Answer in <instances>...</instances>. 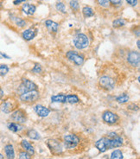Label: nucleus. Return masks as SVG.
<instances>
[{
  "label": "nucleus",
  "instance_id": "nucleus-1",
  "mask_svg": "<svg viewBox=\"0 0 140 159\" xmlns=\"http://www.w3.org/2000/svg\"><path fill=\"white\" fill-rule=\"evenodd\" d=\"M17 108H19V102L14 97H7L6 99H2L0 103V110L6 114L11 113Z\"/></svg>",
  "mask_w": 140,
  "mask_h": 159
},
{
  "label": "nucleus",
  "instance_id": "nucleus-2",
  "mask_svg": "<svg viewBox=\"0 0 140 159\" xmlns=\"http://www.w3.org/2000/svg\"><path fill=\"white\" fill-rule=\"evenodd\" d=\"M104 141L106 151L110 149L120 147L123 144V139L115 132H109L107 137H104Z\"/></svg>",
  "mask_w": 140,
  "mask_h": 159
},
{
  "label": "nucleus",
  "instance_id": "nucleus-3",
  "mask_svg": "<svg viewBox=\"0 0 140 159\" xmlns=\"http://www.w3.org/2000/svg\"><path fill=\"white\" fill-rule=\"evenodd\" d=\"M40 98V93L37 90L25 92L19 95V99L26 104H33L36 102Z\"/></svg>",
  "mask_w": 140,
  "mask_h": 159
},
{
  "label": "nucleus",
  "instance_id": "nucleus-4",
  "mask_svg": "<svg viewBox=\"0 0 140 159\" xmlns=\"http://www.w3.org/2000/svg\"><path fill=\"white\" fill-rule=\"evenodd\" d=\"M74 45L77 49H84L89 46V39L83 33L77 34L73 39Z\"/></svg>",
  "mask_w": 140,
  "mask_h": 159
},
{
  "label": "nucleus",
  "instance_id": "nucleus-5",
  "mask_svg": "<svg viewBox=\"0 0 140 159\" xmlns=\"http://www.w3.org/2000/svg\"><path fill=\"white\" fill-rule=\"evenodd\" d=\"M11 119L13 122L17 124H24L26 123L27 119H28V115L26 113V111H24L22 108H17L14 111L11 112Z\"/></svg>",
  "mask_w": 140,
  "mask_h": 159
},
{
  "label": "nucleus",
  "instance_id": "nucleus-6",
  "mask_svg": "<svg viewBox=\"0 0 140 159\" xmlns=\"http://www.w3.org/2000/svg\"><path fill=\"white\" fill-rule=\"evenodd\" d=\"M99 85L100 88L106 91H111L115 88V80L110 76L103 75L99 80Z\"/></svg>",
  "mask_w": 140,
  "mask_h": 159
},
{
  "label": "nucleus",
  "instance_id": "nucleus-7",
  "mask_svg": "<svg viewBox=\"0 0 140 159\" xmlns=\"http://www.w3.org/2000/svg\"><path fill=\"white\" fill-rule=\"evenodd\" d=\"M37 89H38V87L33 81L26 79V78H23L22 83L18 88V92H19V95H20L25 92L33 91V90H37Z\"/></svg>",
  "mask_w": 140,
  "mask_h": 159
},
{
  "label": "nucleus",
  "instance_id": "nucleus-8",
  "mask_svg": "<svg viewBox=\"0 0 140 159\" xmlns=\"http://www.w3.org/2000/svg\"><path fill=\"white\" fill-rule=\"evenodd\" d=\"M64 146L66 149L71 150L76 147L80 142V139L75 134H68L64 136Z\"/></svg>",
  "mask_w": 140,
  "mask_h": 159
},
{
  "label": "nucleus",
  "instance_id": "nucleus-9",
  "mask_svg": "<svg viewBox=\"0 0 140 159\" xmlns=\"http://www.w3.org/2000/svg\"><path fill=\"white\" fill-rule=\"evenodd\" d=\"M66 56L70 61H72L73 63L75 64L76 66H81L84 63V57L80 55L78 52L70 50V51L67 52Z\"/></svg>",
  "mask_w": 140,
  "mask_h": 159
},
{
  "label": "nucleus",
  "instance_id": "nucleus-10",
  "mask_svg": "<svg viewBox=\"0 0 140 159\" xmlns=\"http://www.w3.org/2000/svg\"><path fill=\"white\" fill-rule=\"evenodd\" d=\"M47 145L54 155H60L63 151L62 145L61 144L59 141H57L56 139H48L47 142Z\"/></svg>",
  "mask_w": 140,
  "mask_h": 159
},
{
  "label": "nucleus",
  "instance_id": "nucleus-11",
  "mask_svg": "<svg viewBox=\"0 0 140 159\" xmlns=\"http://www.w3.org/2000/svg\"><path fill=\"white\" fill-rule=\"evenodd\" d=\"M127 62H128L132 67L134 68H138L140 64V54L138 51L132 50L128 53L127 55Z\"/></svg>",
  "mask_w": 140,
  "mask_h": 159
},
{
  "label": "nucleus",
  "instance_id": "nucleus-12",
  "mask_svg": "<svg viewBox=\"0 0 140 159\" xmlns=\"http://www.w3.org/2000/svg\"><path fill=\"white\" fill-rule=\"evenodd\" d=\"M102 119L105 123L108 125H114L119 120V116L111 111H105L102 114Z\"/></svg>",
  "mask_w": 140,
  "mask_h": 159
},
{
  "label": "nucleus",
  "instance_id": "nucleus-13",
  "mask_svg": "<svg viewBox=\"0 0 140 159\" xmlns=\"http://www.w3.org/2000/svg\"><path fill=\"white\" fill-rule=\"evenodd\" d=\"M34 111L37 115L41 117V118H46L49 115L50 113V110L46 107H43L42 105H36L34 107Z\"/></svg>",
  "mask_w": 140,
  "mask_h": 159
},
{
  "label": "nucleus",
  "instance_id": "nucleus-14",
  "mask_svg": "<svg viewBox=\"0 0 140 159\" xmlns=\"http://www.w3.org/2000/svg\"><path fill=\"white\" fill-rule=\"evenodd\" d=\"M21 10H22V11L24 12L25 15H27V16H33L36 11V6L35 4L25 3V4H23Z\"/></svg>",
  "mask_w": 140,
  "mask_h": 159
},
{
  "label": "nucleus",
  "instance_id": "nucleus-15",
  "mask_svg": "<svg viewBox=\"0 0 140 159\" xmlns=\"http://www.w3.org/2000/svg\"><path fill=\"white\" fill-rule=\"evenodd\" d=\"M36 34H37V30H34V29H27L23 31L22 33V37L24 38L25 41H31L32 39H34L36 36Z\"/></svg>",
  "mask_w": 140,
  "mask_h": 159
},
{
  "label": "nucleus",
  "instance_id": "nucleus-16",
  "mask_svg": "<svg viewBox=\"0 0 140 159\" xmlns=\"http://www.w3.org/2000/svg\"><path fill=\"white\" fill-rule=\"evenodd\" d=\"M45 27L48 29V30L51 33H56L59 30V24L54 22L52 20H46L44 22Z\"/></svg>",
  "mask_w": 140,
  "mask_h": 159
},
{
  "label": "nucleus",
  "instance_id": "nucleus-17",
  "mask_svg": "<svg viewBox=\"0 0 140 159\" xmlns=\"http://www.w3.org/2000/svg\"><path fill=\"white\" fill-rule=\"evenodd\" d=\"M21 146L24 149V151H26V152L29 153L30 156H32L35 154L34 147L31 145V143H29V142H28L27 140H25V139L22 140V142H21Z\"/></svg>",
  "mask_w": 140,
  "mask_h": 159
},
{
  "label": "nucleus",
  "instance_id": "nucleus-18",
  "mask_svg": "<svg viewBox=\"0 0 140 159\" xmlns=\"http://www.w3.org/2000/svg\"><path fill=\"white\" fill-rule=\"evenodd\" d=\"M4 152L7 159H14L15 158V151L12 144H7L4 147Z\"/></svg>",
  "mask_w": 140,
  "mask_h": 159
},
{
  "label": "nucleus",
  "instance_id": "nucleus-19",
  "mask_svg": "<svg viewBox=\"0 0 140 159\" xmlns=\"http://www.w3.org/2000/svg\"><path fill=\"white\" fill-rule=\"evenodd\" d=\"M51 101L53 103H66V94L59 93L57 95L52 96Z\"/></svg>",
  "mask_w": 140,
  "mask_h": 159
},
{
  "label": "nucleus",
  "instance_id": "nucleus-20",
  "mask_svg": "<svg viewBox=\"0 0 140 159\" xmlns=\"http://www.w3.org/2000/svg\"><path fill=\"white\" fill-rule=\"evenodd\" d=\"M82 14H83V16L86 18H88V17H92V16H94V11H93V9L92 7H90V6H84L83 8H82Z\"/></svg>",
  "mask_w": 140,
  "mask_h": 159
},
{
  "label": "nucleus",
  "instance_id": "nucleus-21",
  "mask_svg": "<svg viewBox=\"0 0 140 159\" xmlns=\"http://www.w3.org/2000/svg\"><path fill=\"white\" fill-rule=\"evenodd\" d=\"M26 135L28 136L29 139H33V140H39L41 139L40 134L34 129H29L27 132H26Z\"/></svg>",
  "mask_w": 140,
  "mask_h": 159
},
{
  "label": "nucleus",
  "instance_id": "nucleus-22",
  "mask_svg": "<svg viewBox=\"0 0 140 159\" xmlns=\"http://www.w3.org/2000/svg\"><path fill=\"white\" fill-rule=\"evenodd\" d=\"M80 101L79 97L76 94H68L66 95V103L68 104H76Z\"/></svg>",
  "mask_w": 140,
  "mask_h": 159
},
{
  "label": "nucleus",
  "instance_id": "nucleus-23",
  "mask_svg": "<svg viewBox=\"0 0 140 159\" xmlns=\"http://www.w3.org/2000/svg\"><path fill=\"white\" fill-rule=\"evenodd\" d=\"M95 147L100 151V152H105L106 151V144H105L104 138H101L100 139H99L95 143Z\"/></svg>",
  "mask_w": 140,
  "mask_h": 159
},
{
  "label": "nucleus",
  "instance_id": "nucleus-24",
  "mask_svg": "<svg viewBox=\"0 0 140 159\" xmlns=\"http://www.w3.org/2000/svg\"><path fill=\"white\" fill-rule=\"evenodd\" d=\"M126 24V21L124 18H118L112 22V27L115 29H119L123 27Z\"/></svg>",
  "mask_w": 140,
  "mask_h": 159
},
{
  "label": "nucleus",
  "instance_id": "nucleus-25",
  "mask_svg": "<svg viewBox=\"0 0 140 159\" xmlns=\"http://www.w3.org/2000/svg\"><path fill=\"white\" fill-rule=\"evenodd\" d=\"M8 128L10 131H13V132H17V131H19L23 129V126L21 125L20 124L11 122L10 124H8Z\"/></svg>",
  "mask_w": 140,
  "mask_h": 159
},
{
  "label": "nucleus",
  "instance_id": "nucleus-26",
  "mask_svg": "<svg viewBox=\"0 0 140 159\" xmlns=\"http://www.w3.org/2000/svg\"><path fill=\"white\" fill-rule=\"evenodd\" d=\"M129 99H130V97H129L128 94H126V93H122V94H120V96L117 97L116 101L120 104H124L127 103L129 101Z\"/></svg>",
  "mask_w": 140,
  "mask_h": 159
},
{
  "label": "nucleus",
  "instance_id": "nucleus-27",
  "mask_svg": "<svg viewBox=\"0 0 140 159\" xmlns=\"http://www.w3.org/2000/svg\"><path fill=\"white\" fill-rule=\"evenodd\" d=\"M13 21H14V23H15V24H16V26L19 27V28H24V27H25V26L27 25L26 21L23 19V18L18 17V16H15Z\"/></svg>",
  "mask_w": 140,
  "mask_h": 159
},
{
  "label": "nucleus",
  "instance_id": "nucleus-28",
  "mask_svg": "<svg viewBox=\"0 0 140 159\" xmlns=\"http://www.w3.org/2000/svg\"><path fill=\"white\" fill-rule=\"evenodd\" d=\"M123 153L120 150H115L114 151H112V153L111 154L110 159H123Z\"/></svg>",
  "mask_w": 140,
  "mask_h": 159
},
{
  "label": "nucleus",
  "instance_id": "nucleus-29",
  "mask_svg": "<svg viewBox=\"0 0 140 159\" xmlns=\"http://www.w3.org/2000/svg\"><path fill=\"white\" fill-rule=\"evenodd\" d=\"M69 7L74 11H78L80 10V4H79V2L77 0H70Z\"/></svg>",
  "mask_w": 140,
  "mask_h": 159
},
{
  "label": "nucleus",
  "instance_id": "nucleus-30",
  "mask_svg": "<svg viewBox=\"0 0 140 159\" xmlns=\"http://www.w3.org/2000/svg\"><path fill=\"white\" fill-rule=\"evenodd\" d=\"M56 9L59 12L62 13V14H66V13H67L66 6H65V4H63L62 2H58V3H56Z\"/></svg>",
  "mask_w": 140,
  "mask_h": 159
},
{
  "label": "nucleus",
  "instance_id": "nucleus-31",
  "mask_svg": "<svg viewBox=\"0 0 140 159\" xmlns=\"http://www.w3.org/2000/svg\"><path fill=\"white\" fill-rule=\"evenodd\" d=\"M9 70H10V68L7 65H5V64H2V65H0V76H5L7 74L9 73Z\"/></svg>",
  "mask_w": 140,
  "mask_h": 159
},
{
  "label": "nucleus",
  "instance_id": "nucleus-32",
  "mask_svg": "<svg viewBox=\"0 0 140 159\" xmlns=\"http://www.w3.org/2000/svg\"><path fill=\"white\" fill-rule=\"evenodd\" d=\"M97 3L100 7H103V8H108L111 5L109 0H97Z\"/></svg>",
  "mask_w": 140,
  "mask_h": 159
},
{
  "label": "nucleus",
  "instance_id": "nucleus-33",
  "mask_svg": "<svg viewBox=\"0 0 140 159\" xmlns=\"http://www.w3.org/2000/svg\"><path fill=\"white\" fill-rule=\"evenodd\" d=\"M17 159H31V157H30V155L29 153L24 151L19 152V156H18V158Z\"/></svg>",
  "mask_w": 140,
  "mask_h": 159
},
{
  "label": "nucleus",
  "instance_id": "nucleus-34",
  "mask_svg": "<svg viewBox=\"0 0 140 159\" xmlns=\"http://www.w3.org/2000/svg\"><path fill=\"white\" fill-rule=\"evenodd\" d=\"M32 72L35 73V74H41L43 72V68H42V66L40 64H36L34 66V68H32Z\"/></svg>",
  "mask_w": 140,
  "mask_h": 159
},
{
  "label": "nucleus",
  "instance_id": "nucleus-35",
  "mask_svg": "<svg viewBox=\"0 0 140 159\" xmlns=\"http://www.w3.org/2000/svg\"><path fill=\"white\" fill-rule=\"evenodd\" d=\"M110 4H112L113 6H120L123 4V0H109Z\"/></svg>",
  "mask_w": 140,
  "mask_h": 159
},
{
  "label": "nucleus",
  "instance_id": "nucleus-36",
  "mask_svg": "<svg viewBox=\"0 0 140 159\" xmlns=\"http://www.w3.org/2000/svg\"><path fill=\"white\" fill-rule=\"evenodd\" d=\"M127 108H128L129 110H132V111H138V106H137L136 104L134 103L130 104L128 107H127Z\"/></svg>",
  "mask_w": 140,
  "mask_h": 159
},
{
  "label": "nucleus",
  "instance_id": "nucleus-37",
  "mask_svg": "<svg viewBox=\"0 0 140 159\" xmlns=\"http://www.w3.org/2000/svg\"><path fill=\"white\" fill-rule=\"evenodd\" d=\"M126 1V3L129 4V5H131L132 7H135L138 5V0H125Z\"/></svg>",
  "mask_w": 140,
  "mask_h": 159
},
{
  "label": "nucleus",
  "instance_id": "nucleus-38",
  "mask_svg": "<svg viewBox=\"0 0 140 159\" xmlns=\"http://www.w3.org/2000/svg\"><path fill=\"white\" fill-rule=\"evenodd\" d=\"M24 2H26V0H14L13 4H15V5H19L22 3H24Z\"/></svg>",
  "mask_w": 140,
  "mask_h": 159
},
{
  "label": "nucleus",
  "instance_id": "nucleus-39",
  "mask_svg": "<svg viewBox=\"0 0 140 159\" xmlns=\"http://www.w3.org/2000/svg\"><path fill=\"white\" fill-rule=\"evenodd\" d=\"M4 90L0 88V100H2V99H3V98H4Z\"/></svg>",
  "mask_w": 140,
  "mask_h": 159
},
{
  "label": "nucleus",
  "instance_id": "nucleus-40",
  "mask_svg": "<svg viewBox=\"0 0 140 159\" xmlns=\"http://www.w3.org/2000/svg\"><path fill=\"white\" fill-rule=\"evenodd\" d=\"M1 56H3V57H4V58H6V59H10V58H11V57H10V56H6V55H5V54H3V53H1Z\"/></svg>",
  "mask_w": 140,
  "mask_h": 159
},
{
  "label": "nucleus",
  "instance_id": "nucleus-41",
  "mask_svg": "<svg viewBox=\"0 0 140 159\" xmlns=\"http://www.w3.org/2000/svg\"><path fill=\"white\" fill-rule=\"evenodd\" d=\"M140 41L139 40H138V41H137V46H138V49H139L140 48Z\"/></svg>",
  "mask_w": 140,
  "mask_h": 159
},
{
  "label": "nucleus",
  "instance_id": "nucleus-42",
  "mask_svg": "<svg viewBox=\"0 0 140 159\" xmlns=\"http://www.w3.org/2000/svg\"><path fill=\"white\" fill-rule=\"evenodd\" d=\"M0 159H4V156L2 155L1 153H0Z\"/></svg>",
  "mask_w": 140,
  "mask_h": 159
}]
</instances>
